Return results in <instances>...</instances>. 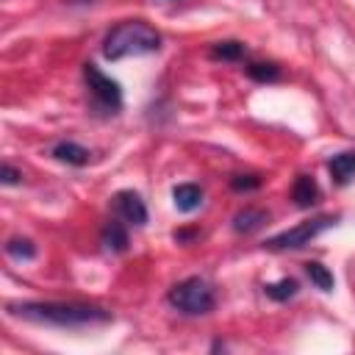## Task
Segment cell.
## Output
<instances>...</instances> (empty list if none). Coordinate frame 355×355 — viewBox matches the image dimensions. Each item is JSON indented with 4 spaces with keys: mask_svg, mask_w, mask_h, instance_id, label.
<instances>
[{
    "mask_svg": "<svg viewBox=\"0 0 355 355\" xmlns=\"http://www.w3.org/2000/svg\"><path fill=\"white\" fill-rule=\"evenodd\" d=\"M6 313L14 319H25L33 324L47 327H64V330H80V327H97L114 322L111 311L94 305V302H64V300H22L8 302Z\"/></svg>",
    "mask_w": 355,
    "mask_h": 355,
    "instance_id": "cell-1",
    "label": "cell"
},
{
    "mask_svg": "<svg viewBox=\"0 0 355 355\" xmlns=\"http://www.w3.org/2000/svg\"><path fill=\"white\" fill-rule=\"evenodd\" d=\"M161 33L144 19H122L103 39V58L122 61L136 55H153L161 50Z\"/></svg>",
    "mask_w": 355,
    "mask_h": 355,
    "instance_id": "cell-2",
    "label": "cell"
},
{
    "mask_svg": "<svg viewBox=\"0 0 355 355\" xmlns=\"http://www.w3.org/2000/svg\"><path fill=\"white\" fill-rule=\"evenodd\" d=\"M83 83H86V94H89V108L94 116H116L125 105V94L119 80H114L111 75H105L94 61L83 64Z\"/></svg>",
    "mask_w": 355,
    "mask_h": 355,
    "instance_id": "cell-3",
    "label": "cell"
},
{
    "mask_svg": "<svg viewBox=\"0 0 355 355\" xmlns=\"http://www.w3.org/2000/svg\"><path fill=\"white\" fill-rule=\"evenodd\" d=\"M166 302L183 316H205L216 308V291L205 277L191 275V277L178 280L166 291Z\"/></svg>",
    "mask_w": 355,
    "mask_h": 355,
    "instance_id": "cell-4",
    "label": "cell"
},
{
    "mask_svg": "<svg viewBox=\"0 0 355 355\" xmlns=\"http://www.w3.org/2000/svg\"><path fill=\"white\" fill-rule=\"evenodd\" d=\"M333 225H338V216H330V214H327V216H316V219L300 222V225H294V227H288V230H280V233L269 236V239L263 241V247H266V250H272V252L302 250L305 244H311L319 233L330 230Z\"/></svg>",
    "mask_w": 355,
    "mask_h": 355,
    "instance_id": "cell-5",
    "label": "cell"
},
{
    "mask_svg": "<svg viewBox=\"0 0 355 355\" xmlns=\"http://www.w3.org/2000/svg\"><path fill=\"white\" fill-rule=\"evenodd\" d=\"M111 208H114V214H116L125 225H130V227H144V225H147V205H144V200L139 197V191H133V189L116 191V194L111 197Z\"/></svg>",
    "mask_w": 355,
    "mask_h": 355,
    "instance_id": "cell-6",
    "label": "cell"
},
{
    "mask_svg": "<svg viewBox=\"0 0 355 355\" xmlns=\"http://www.w3.org/2000/svg\"><path fill=\"white\" fill-rule=\"evenodd\" d=\"M128 227H130V225H125L119 216L108 219V222L103 225V230H100V244H103L108 252H114V255H122V252H128V247H130V236H128Z\"/></svg>",
    "mask_w": 355,
    "mask_h": 355,
    "instance_id": "cell-7",
    "label": "cell"
},
{
    "mask_svg": "<svg viewBox=\"0 0 355 355\" xmlns=\"http://www.w3.org/2000/svg\"><path fill=\"white\" fill-rule=\"evenodd\" d=\"M291 200L297 208H313L319 200H322V189L316 183L313 175H297L294 183H291Z\"/></svg>",
    "mask_w": 355,
    "mask_h": 355,
    "instance_id": "cell-8",
    "label": "cell"
},
{
    "mask_svg": "<svg viewBox=\"0 0 355 355\" xmlns=\"http://www.w3.org/2000/svg\"><path fill=\"white\" fill-rule=\"evenodd\" d=\"M50 155H53L58 164H67V166H86V164L92 161V153H89L83 144L72 141V139L55 141V144L50 147Z\"/></svg>",
    "mask_w": 355,
    "mask_h": 355,
    "instance_id": "cell-9",
    "label": "cell"
},
{
    "mask_svg": "<svg viewBox=\"0 0 355 355\" xmlns=\"http://www.w3.org/2000/svg\"><path fill=\"white\" fill-rule=\"evenodd\" d=\"M266 222H269V211H263V208H255V205H247V208L236 211V216H233L230 227H233L239 236H250V233L261 230Z\"/></svg>",
    "mask_w": 355,
    "mask_h": 355,
    "instance_id": "cell-10",
    "label": "cell"
},
{
    "mask_svg": "<svg viewBox=\"0 0 355 355\" xmlns=\"http://www.w3.org/2000/svg\"><path fill=\"white\" fill-rule=\"evenodd\" d=\"M327 172L336 186H347L355 178V150H344L327 158Z\"/></svg>",
    "mask_w": 355,
    "mask_h": 355,
    "instance_id": "cell-11",
    "label": "cell"
},
{
    "mask_svg": "<svg viewBox=\"0 0 355 355\" xmlns=\"http://www.w3.org/2000/svg\"><path fill=\"white\" fill-rule=\"evenodd\" d=\"M202 189L197 183H178L172 189V202L180 214H194L200 205H202Z\"/></svg>",
    "mask_w": 355,
    "mask_h": 355,
    "instance_id": "cell-12",
    "label": "cell"
},
{
    "mask_svg": "<svg viewBox=\"0 0 355 355\" xmlns=\"http://www.w3.org/2000/svg\"><path fill=\"white\" fill-rule=\"evenodd\" d=\"M211 61H244L247 58V44L239 39H222L208 47Z\"/></svg>",
    "mask_w": 355,
    "mask_h": 355,
    "instance_id": "cell-13",
    "label": "cell"
},
{
    "mask_svg": "<svg viewBox=\"0 0 355 355\" xmlns=\"http://www.w3.org/2000/svg\"><path fill=\"white\" fill-rule=\"evenodd\" d=\"M247 78L255 80V83H277L283 78V69L275 64V61H250L244 67Z\"/></svg>",
    "mask_w": 355,
    "mask_h": 355,
    "instance_id": "cell-14",
    "label": "cell"
},
{
    "mask_svg": "<svg viewBox=\"0 0 355 355\" xmlns=\"http://www.w3.org/2000/svg\"><path fill=\"white\" fill-rule=\"evenodd\" d=\"M305 275H308L311 283H313L319 291H324V294H330V291L336 288V277H333V272H330L322 261H308V263H305Z\"/></svg>",
    "mask_w": 355,
    "mask_h": 355,
    "instance_id": "cell-15",
    "label": "cell"
},
{
    "mask_svg": "<svg viewBox=\"0 0 355 355\" xmlns=\"http://www.w3.org/2000/svg\"><path fill=\"white\" fill-rule=\"evenodd\" d=\"M263 294H266L272 302H288L291 297L300 294V283H297L294 277H283V280L266 283V286H263Z\"/></svg>",
    "mask_w": 355,
    "mask_h": 355,
    "instance_id": "cell-16",
    "label": "cell"
},
{
    "mask_svg": "<svg viewBox=\"0 0 355 355\" xmlns=\"http://www.w3.org/2000/svg\"><path fill=\"white\" fill-rule=\"evenodd\" d=\"M36 252H39L36 244L31 239H25V236H14V239L6 241V255L14 258V261H33Z\"/></svg>",
    "mask_w": 355,
    "mask_h": 355,
    "instance_id": "cell-17",
    "label": "cell"
},
{
    "mask_svg": "<svg viewBox=\"0 0 355 355\" xmlns=\"http://www.w3.org/2000/svg\"><path fill=\"white\" fill-rule=\"evenodd\" d=\"M261 183H263L261 175H233V178H230V189L239 191V194L255 191V189H261Z\"/></svg>",
    "mask_w": 355,
    "mask_h": 355,
    "instance_id": "cell-18",
    "label": "cell"
},
{
    "mask_svg": "<svg viewBox=\"0 0 355 355\" xmlns=\"http://www.w3.org/2000/svg\"><path fill=\"white\" fill-rule=\"evenodd\" d=\"M0 183L3 186H17V183H22V172L11 164H3L0 166Z\"/></svg>",
    "mask_w": 355,
    "mask_h": 355,
    "instance_id": "cell-19",
    "label": "cell"
},
{
    "mask_svg": "<svg viewBox=\"0 0 355 355\" xmlns=\"http://www.w3.org/2000/svg\"><path fill=\"white\" fill-rule=\"evenodd\" d=\"M172 239H175L178 244H191L194 239H200V230H197V227H180V230L172 233Z\"/></svg>",
    "mask_w": 355,
    "mask_h": 355,
    "instance_id": "cell-20",
    "label": "cell"
},
{
    "mask_svg": "<svg viewBox=\"0 0 355 355\" xmlns=\"http://www.w3.org/2000/svg\"><path fill=\"white\" fill-rule=\"evenodd\" d=\"M67 3H72V6H75V3H92V0H67Z\"/></svg>",
    "mask_w": 355,
    "mask_h": 355,
    "instance_id": "cell-21",
    "label": "cell"
}]
</instances>
